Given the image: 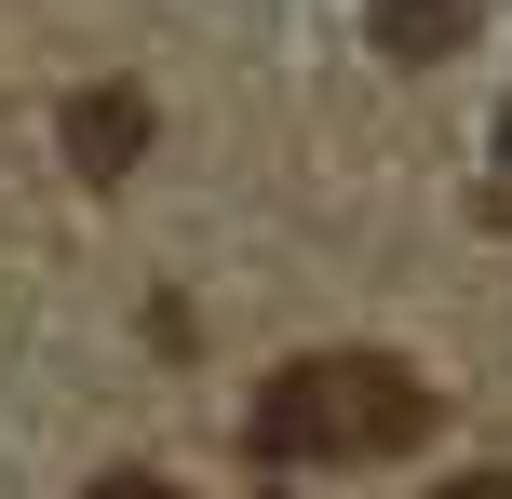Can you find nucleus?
Instances as JSON below:
<instances>
[{
	"label": "nucleus",
	"instance_id": "obj_2",
	"mask_svg": "<svg viewBox=\"0 0 512 499\" xmlns=\"http://www.w3.org/2000/svg\"><path fill=\"white\" fill-rule=\"evenodd\" d=\"M135 149H149V95H122V81H108V95H68V162L81 176H135Z\"/></svg>",
	"mask_w": 512,
	"mask_h": 499
},
{
	"label": "nucleus",
	"instance_id": "obj_3",
	"mask_svg": "<svg viewBox=\"0 0 512 499\" xmlns=\"http://www.w3.org/2000/svg\"><path fill=\"white\" fill-rule=\"evenodd\" d=\"M459 41H472V0H378V54L391 68H432Z\"/></svg>",
	"mask_w": 512,
	"mask_h": 499
},
{
	"label": "nucleus",
	"instance_id": "obj_4",
	"mask_svg": "<svg viewBox=\"0 0 512 499\" xmlns=\"http://www.w3.org/2000/svg\"><path fill=\"white\" fill-rule=\"evenodd\" d=\"M81 499H176V486H162V473H95Z\"/></svg>",
	"mask_w": 512,
	"mask_h": 499
},
{
	"label": "nucleus",
	"instance_id": "obj_5",
	"mask_svg": "<svg viewBox=\"0 0 512 499\" xmlns=\"http://www.w3.org/2000/svg\"><path fill=\"white\" fill-rule=\"evenodd\" d=\"M432 499H512V473H445Z\"/></svg>",
	"mask_w": 512,
	"mask_h": 499
},
{
	"label": "nucleus",
	"instance_id": "obj_1",
	"mask_svg": "<svg viewBox=\"0 0 512 499\" xmlns=\"http://www.w3.org/2000/svg\"><path fill=\"white\" fill-rule=\"evenodd\" d=\"M256 459H283V473H310V459H405L418 432H432V378L391 365V351H297V365L256 392Z\"/></svg>",
	"mask_w": 512,
	"mask_h": 499
}]
</instances>
